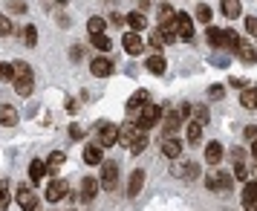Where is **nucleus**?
<instances>
[{
	"label": "nucleus",
	"instance_id": "obj_49",
	"mask_svg": "<svg viewBox=\"0 0 257 211\" xmlns=\"http://www.w3.org/2000/svg\"><path fill=\"white\" fill-rule=\"evenodd\" d=\"M228 84H231L234 90H245V84H248V81H245V78H231Z\"/></svg>",
	"mask_w": 257,
	"mask_h": 211
},
{
	"label": "nucleus",
	"instance_id": "obj_45",
	"mask_svg": "<svg viewBox=\"0 0 257 211\" xmlns=\"http://www.w3.org/2000/svg\"><path fill=\"white\" fill-rule=\"evenodd\" d=\"M70 139H84V128L81 125H72L70 128Z\"/></svg>",
	"mask_w": 257,
	"mask_h": 211
},
{
	"label": "nucleus",
	"instance_id": "obj_43",
	"mask_svg": "<svg viewBox=\"0 0 257 211\" xmlns=\"http://www.w3.org/2000/svg\"><path fill=\"white\" fill-rule=\"evenodd\" d=\"M194 113H197V122H199V125H205V122H208V119H211L208 107H197V110H194Z\"/></svg>",
	"mask_w": 257,
	"mask_h": 211
},
{
	"label": "nucleus",
	"instance_id": "obj_57",
	"mask_svg": "<svg viewBox=\"0 0 257 211\" xmlns=\"http://www.w3.org/2000/svg\"><path fill=\"white\" fill-rule=\"evenodd\" d=\"M70 211H72V208H70Z\"/></svg>",
	"mask_w": 257,
	"mask_h": 211
},
{
	"label": "nucleus",
	"instance_id": "obj_27",
	"mask_svg": "<svg viewBox=\"0 0 257 211\" xmlns=\"http://www.w3.org/2000/svg\"><path fill=\"white\" fill-rule=\"evenodd\" d=\"M188 142H191V145H199V142H202V125H199V122H188Z\"/></svg>",
	"mask_w": 257,
	"mask_h": 211
},
{
	"label": "nucleus",
	"instance_id": "obj_4",
	"mask_svg": "<svg viewBox=\"0 0 257 211\" xmlns=\"http://www.w3.org/2000/svg\"><path fill=\"white\" fill-rule=\"evenodd\" d=\"M179 128H182V113H179V110H168V113H162V136L165 139L174 136Z\"/></svg>",
	"mask_w": 257,
	"mask_h": 211
},
{
	"label": "nucleus",
	"instance_id": "obj_18",
	"mask_svg": "<svg viewBox=\"0 0 257 211\" xmlns=\"http://www.w3.org/2000/svg\"><path fill=\"white\" fill-rule=\"evenodd\" d=\"M121 44H124V49H127L130 55H139L142 49H145V41L139 38V32H127V35L121 38Z\"/></svg>",
	"mask_w": 257,
	"mask_h": 211
},
{
	"label": "nucleus",
	"instance_id": "obj_41",
	"mask_svg": "<svg viewBox=\"0 0 257 211\" xmlns=\"http://www.w3.org/2000/svg\"><path fill=\"white\" fill-rule=\"evenodd\" d=\"M9 32H15L12 21H9V18H6V15H0V35H9Z\"/></svg>",
	"mask_w": 257,
	"mask_h": 211
},
{
	"label": "nucleus",
	"instance_id": "obj_33",
	"mask_svg": "<svg viewBox=\"0 0 257 211\" xmlns=\"http://www.w3.org/2000/svg\"><path fill=\"white\" fill-rule=\"evenodd\" d=\"M6 9L15 12V15H26L29 12V3H26V0H6Z\"/></svg>",
	"mask_w": 257,
	"mask_h": 211
},
{
	"label": "nucleus",
	"instance_id": "obj_20",
	"mask_svg": "<svg viewBox=\"0 0 257 211\" xmlns=\"http://www.w3.org/2000/svg\"><path fill=\"white\" fill-rule=\"evenodd\" d=\"M0 125H6V128L18 125V110L12 104H0Z\"/></svg>",
	"mask_w": 257,
	"mask_h": 211
},
{
	"label": "nucleus",
	"instance_id": "obj_50",
	"mask_svg": "<svg viewBox=\"0 0 257 211\" xmlns=\"http://www.w3.org/2000/svg\"><path fill=\"white\" fill-rule=\"evenodd\" d=\"M67 113H78V101H75V98L67 101Z\"/></svg>",
	"mask_w": 257,
	"mask_h": 211
},
{
	"label": "nucleus",
	"instance_id": "obj_42",
	"mask_svg": "<svg viewBox=\"0 0 257 211\" xmlns=\"http://www.w3.org/2000/svg\"><path fill=\"white\" fill-rule=\"evenodd\" d=\"M222 95H225V87H222V84H214L208 90V98H214V101H220Z\"/></svg>",
	"mask_w": 257,
	"mask_h": 211
},
{
	"label": "nucleus",
	"instance_id": "obj_47",
	"mask_svg": "<svg viewBox=\"0 0 257 211\" xmlns=\"http://www.w3.org/2000/svg\"><path fill=\"white\" fill-rule=\"evenodd\" d=\"M243 133H245V139H248V142H257V125H248Z\"/></svg>",
	"mask_w": 257,
	"mask_h": 211
},
{
	"label": "nucleus",
	"instance_id": "obj_29",
	"mask_svg": "<svg viewBox=\"0 0 257 211\" xmlns=\"http://www.w3.org/2000/svg\"><path fill=\"white\" fill-rule=\"evenodd\" d=\"M248 202H257V179L251 182H245V188H243V205H248Z\"/></svg>",
	"mask_w": 257,
	"mask_h": 211
},
{
	"label": "nucleus",
	"instance_id": "obj_22",
	"mask_svg": "<svg viewBox=\"0 0 257 211\" xmlns=\"http://www.w3.org/2000/svg\"><path fill=\"white\" fill-rule=\"evenodd\" d=\"M127 26H130V32H142L145 26H148V18L136 9V12H130L127 15Z\"/></svg>",
	"mask_w": 257,
	"mask_h": 211
},
{
	"label": "nucleus",
	"instance_id": "obj_32",
	"mask_svg": "<svg viewBox=\"0 0 257 211\" xmlns=\"http://www.w3.org/2000/svg\"><path fill=\"white\" fill-rule=\"evenodd\" d=\"M87 32H90V35H98V32H104V18L93 15V18L87 21Z\"/></svg>",
	"mask_w": 257,
	"mask_h": 211
},
{
	"label": "nucleus",
	"instance_id": "obj_46",
	"mask_svg": "<svg viewBox=\"0 0 257 211\" xmlns=\"http://www.w3.org/2000/svg\"><path fill=\"white\" fill-rule=\"evenodd\" d=\"M231 159H234V165H240V162L245 159V151H243V148H234V151H231Z\"/></svg>",
	"mask_w": 257,
	"mask_h": 211
},
{
	"label": "nucleus",
	"instance_id": "obj_14",
	"mask_svg": "<svg viewBox=\"0 0 257 211\" xmlns=\"http://www.w3.org/2000/svg\"><path fill=\"white\" fill-rule=\"evenodd\" d=\"M142 188H145V171H142V168H136V171L130 174V182H127V197L136 199Z\"/></svg>",
	"mask_w": 257,
	"mask_h": 211
},
{
	"label": "nucleus",
	"instance_id": "obj_25",
	"mask_svg": "<svg viewBox=\"0 0 257 211\" xmlns=\"http://www.w3.org/2000/svg\"><path fill=\"white\" fill-rule=\"evenodd\" d=\"M64 162H67L64 151H52V153H49V159H47V174H55Z\"/></svg>",
	"mask_w": 257,
	"mask_h": 211
},
{
	"label": "nucleus",
	"instance_id": "obj_16",
	"mask_svg": "<svg viewBox=\"0 0 257 211\" xmlns=\"http://www.w3.org/2000/svg\"><path fill=\"white\" fill-rule=\"evenodd\" d=\"M237 52V58L245 61V64H257V47L254 44H248V41H240V47L234 49Z\"/></svg>",
	"mask_w": 257,
	"mask_h": 211
},
{
	"label": "nucleus",
	"instance_id": "obj_7",
	"mask_svg": "<svg viewBox=\"0 0 257 211\" xmlns=\"http://www.w3.org/2000/svg\"><path fill=\"white\" fill-rule=\"evenodd\" d=\"M15 199H18V205H21L24 211H38V194L29 185L18 188V197H15Z\"/></svg>",
	"mask_w": 257,
	"mask_h": 211
},
{
	"label": "nucleus",
	"instance_id": "obj_30",
	"mask_svg": "<svg viewBox=\"0 0 257 211\" xmlns=\"http://www.w3.org/2000/svg\"><path fill=\"white\" fill-rule=\"evenodd\" d=\"M21 38H24V44H26V47H35V44H38V29H35L32 24L24 26V29H21Z\"/></svg>",
	"mask_w": 257,
	"mask_h": 211
},
{
	"label": "nucleus",
	"instance_id": "obj_12",
	"mask_svg": "<svg viewBox=\"0 0 257 211\" xmlns=\"http://www.w3.org/2000/svg\"><path fill=\"white\" fill-rule=\"evenodd\" d=\"M84 162L87 165H101L104 162V148H101V145H98V142H90V145H87V148H84Z\"/></svg>",
	"mask_w": 257,
	"mask_h": 211
},
{
	"label": "nucleus",
	"instance_id": "obj_28",
	"mask_svg": "<svg viewBox=\"0 0 257 211\" xmlns=\"http://www.w3.org/2000/svg\"><path fill=\"white\" fill-rule=\"evenodd\" d=\"M222 47L225 49H237L240 47V35L234 29H222Z\"/></svg>",
	"mask_w": 257,
	"mask_h": 211
},
{
	"label": "nucleus",
	"instance_id": "obj_10",
	"mask_svg": "<svg viewBox=\"0 0 257 211\" xmlns=\"http://www.w3.org/2000/svg\"><path fill=\"white\" fill-rule=\"evenodd\" d=\"M142 130L133 125V122H124V125H118V145H124V148H130L133 145V139L139 136Z\"/></svg>",
	"mask_w": 257,
	"mask_h": 211
},
{
	"label": "nucleus",
	"instance_id": "obj_15",
	"mask_svg": "<svg viewBox=\"0 0 257 211\" xmlns=\"http://www.w3.org/2000/svg\"><path fill=\"white\" fill-rule=\"evenodd\" d=\"M12 84H15V93L26 98V95H32V84L35 81H32V72H24V75H15Z\"/></svg>",
	"mask_w": 257,
	"mask_h": 211
},
{
	"label": "nucleus",
	"instance_id": "obj_1",
	"mask_svg": "<svg viewBox=\"0 0 257 211\" xmlns=\"http://www.w3.org/2000/svg\"><path fill=\"white\" fill-rule=\"evenodd\" d=\"M162 113H165V110H162L159 104H145V107L139 110V119H136V128L148 133V130H151L153 125H156V122L162 119Z\"/></svg>",
	"mask_w": 257,
	"mask_h": 211
},
{
	"label": "nucleus",
	"instance_id": "obj_2",
	"mask_svg": "<svg viewBox=\"0 0 257 211\" xmlns=\"http://www.w3.org/2000/svg\"><path fill=\"white\" fill-rule=\"evenodd\" d=\"M98 185L104 188V191H116V185H118V165L116 162H110V159H104L101 162V182Z\"/></svg>",
	"mask_w": 257,
	"mask_h": 211
},
{
	"label": "nucleus",
	"instance_id": "obj_31",
	"mask_svg": "<svg viewBox=\"0 0 257 211\" xmlns=\"http://www.w3.org/2000/svg\"><path fill=\"white\" fill-rule=\"evenodd\" d=\"M182 179H185V182H197V179H199V165H197V162H185Z\"/></svg>",
	"mask_w": 257,
	"mask_h": 211
},
{
	"label": "nucleus",
	"instance_id": "obj_34",
	"mask_svg": "<svg viewBox=\"0 0 257 211\" xmlns=\"http://www.w3.org/2000/svg\"><path fill=\"white\" fill-rule=\"evenodd\" d=\"M93 47L101 49V52H107V49H113V41H110L104 32H98V35H93Z\"/></svg>",
	"mask_w": 257,
	"mask_h": 211
},
{
	"label": "nucleus",
	"instance_id": "obj_55",
	"mask_svg": "<svg viewBox=\"0 0 257 211\" xmlns=\"http://www.w3.org/2000/svg\"><path fill=\"white\" fill-rule=\"evenodd\" d=\"M251 159H254V165H257V142H251Z\"/></svg>",
	"mask_w": 257,
	"mask_h": 211
},
{
	"label": "nucleus",
	"instance_id": "obj_36",
	"mask_svg": "<svg viewBox=\"0 0 257 211\" xmlns=\"http://www.w3.org/2000/svg\"><path fill=\"white\" fill-rule=\"evenodd\" d=\"M9 182H6V179H0V211H6L9 208Z\"/></svg>",
	"mask_w": 257,
	"mask_h": 211
},
{
	"label": "nucleus",
	"instance_id": "obj_5",
	"mask_svg": "<svg viewBox=\"0 0 257 211\" xmlns=\"http://www.w3.org/2000/svg\"><path fill=\"white\" fill-rule=\"evenodd\" d=\"M118 142V128L110 125V122H98V145L101 148H110Z\"/></svg>",
	"mask_w": 257,
	"mask_h": 211
},
{
	"label": "nucleus",
	"instance_id": "obj_24",
	"mask_svg": "<svg viewBox=\"0 0 257 211\" xmlns=\"http://www.w3.org/2000/svg\"><path fill=\"white\" fill-rule=\"evenodd\" d=\"M240 104L245 110H257V87H245L243 95H240Z\"/></svg>",
	"mask_w": 257,
	"mask_h": 211
},
{
	"label": "nucleus",
	"instance_id": "obj_52",
	"mask_svg": "<svg viewBox=\"0 0 257 211\" xmlns=\"http://www.w3.org/2000/svg\"><path fill=\"white\" fill-rule=\"evenodd\" d=\"M214 67H228V58H222V55H217V58H214Z\"/></svg>",
	"mask_w": 257,
	"mask_h": 211
},
{
	"label": "nucleus",
	"instance_id": "obj_9",
	"mask_svg": "<svg viewBox=\"0 0 257 211\" xmlns=\"http://www.w3.org/2000/svg\"><path fill=\"white\" fill-rule=\"evenodd\" d=\"M205 185H208L211 191H231L234 176L231 174H214V176H208V179H205Z\"/></svg>",
	"mask_w": 257,
	"mask_h": 211
},
{
	"label": "nucleus",
	"instance_id": "obj_21",
	"mask_svg": "<svg viewBox=\"0 0 257 211\" xmlns=\"http://www.w3.org/2000/svg\"><path fill=\"white\" fill-rule=\"evenodd\" d=\"M220 9H222V15H225V18H240V12H243V3H240V0H222Z\"/></svg>",
	"mask_w": 257,
	"mask_h": 211
},
{
	"label": "nucleus",
	"instance_id": "obj_51",
	"mask_svg": "<svg viewBox=\"0 0 257 211\" xmlns=\"http://www.w3.org/2000/svg\"><path fill=\"white\" fill-rule=\"evenodd\" d=\"M182 171H185V165L174 162V168H171V174H174V176H182Z\"/></svg>",
	"mask_w": 257,
	"mask_h": 211
},
{
	"label": "nucleus",
	"instance_id": "obj_53",
	"mask_svg": "<svg viewBox=\"0 0 257 211\" xmlns=\"http://www.w3.org/2000/svg\"><path fill=\"white\" fill-rule=\"evenodd\" d=\"M110 24H116V26H121V24H124V18H118V15H110Z\"/></svg>",
	"mask_w": 257,
	"mask_h": 211
},
{
	"label": "nucleus",
	"instance_id": "obj_6",
	"mask_svg": "<svg viewBox=\"0 0 257 211\" xmlns=\"http://www.w3.org/2000/svg\"><path fill=\"white\" fill-rule=\"evenodd\" d=\"M67 194H70V182L67 179H52L47 185V202H61Z\"/></svg>",
	"mask_w": 257,
	"mask_h": 211
},
{
	"label": "nucleus",
	"instance_id": "obj_37",
	"mask_svg": "<svg viewBox=\"0 0 257 211\" xmlns=\"http://www.w3.org/2000/svg\"><path fill=\"white\" fill-rule=\"evenodd\" d=\"M145 148H148V133L142 130L139 136L133 139V145H130V153H142V151H145Z\"/></svg>",
	"mask_w": 257,
	"mask_h": 211
},
{
	"label": "nucleus",
	"instance_id": "obj_8",
	"mask_svg": "<svg viewBox=\"0 0 257 211\" xmlns=\"http://www.w3.org/2000/svg\"><path fill=\"white\" fill-rule=\"evenodd\" d=\"M98 179L95 176H84V182H81V191H78V202H93L95 194H98Z\"/></svg>",
	"mask_w": 257,
	"mask_h": 211
},
{
	"label": "nucleus",
	"instance_id": "obj_3",
	"mask_svg": "<svg viewBox=\"0 0 257 211\" xmlns=\"http://www.w3.org/2000/svg\"><path fill=\"white\" fill-rule=\"evenodd\" d=\"M113 70H116V61H110L107 55H95L90 61V72L95 78H107V75H113Z\"/></svg>",
	"mask_w": 257,
	"mask_h": 211
},
{
	"label": "nucleus",
	"instance_id": "obj_54",
	"mask_svg": "<svg viewBox=\"0 0 257 211\" xmlns=\"http://www.w3.org/2000/svg\"><path fill=\"white\" fill-rule=\"evenodd\" d=\"M148 3H151V0H136V6H139V12H142V9H148Z\"/></svg>",
	"mask_w": 257,
	"mask_h": 211
},
{
	"label": "nucleus",
	"instance_id": "obj_11",
	"mask_svg": "<svg viewBox=\"0 0 257 211\" xmlns=\"http://www.w3.org/2000/svg\"><path fill=\"white\" fill-rule=\"evenodd\" d=\"M145 104H151V95H148V90H136V93L127 98V113H130V116H136Z\"/></svg>",
	"mask_w": 257,
	"mask_h": 211
},
{
	"label": "nucleus",
	"instance_id": "obj_38",
	"mask_svg": "<svg viewBox=\"0 0 257 211\" xmlns=\"http://www.w3.org/2000/svg\"><path fill=\"white\" fill-rule=\"evenodd\" d=\"M211 18H214L211 6H208V3H199V6H197V21H202V24H211Z\"/></svg>",
	"mask_w": 257,
	"mask_h": 211
},
{
	"label": "nucleus",
	"instance_id": "obj_35",
	"mask_svg": "<svg viewBox=\"0 0 257 211\" xmlns=\"http://www.w3.org/2000/svg\"><path fill=\"white\" fill-rule=\"evenodd\" d=\"M205 38H208V44H211V47H222V29H217V26H208Z\"/></svg>",
	"mask_w": 257,
	"mask_h": 211
},
{
	"label": "nucleus",
	"instance_id": "obj_44",
	"mask_svg": "<svg viewBox=\"0 0 257 211\" xmlns=\"http://www.w3.org/2000/svg\"><path fill=\"white\" fill-rule=\"evenodd\" d=\"M245 32L251 38H257V18H245Z\"/></svg>",
	"mask_w": 257,
	"mask_h": 211
},
{
	"label": "nucleus",
	"instance_id": "obj_19",
	"mask_svg": "<svg viewBox=\"0 0 257 211\" xmlns=\"http://www.w3.org/2000/svg\"><path fill=\"white\" fill-rule=\"evenodd\" d=\"M29 179L32 182H44L47 179V162L44 159H32L29 162Z\"/></svg>",
	"mask_w": 257,
	"mask_h": 211
},
{
	"label": "nucleus",
	"instance_id": "obj_39",
	"mask_svg": "<svg viewBox=\"0 0 257 211\" xmlns=\"http://www.w3.org/2000/svg\"><path fill=\"white\" fill-rule=\"evenodd\" d=\"M234 179H240V182H248V179H251V176H248V168H245L243 162L234 165Z\"/></svg>",
	"mask_w": 257,
	"mask_h": 211
},
{
	"label": "nucleus",
	"instance_id": "obj_23",
	"mask_svg": "<svg viewBox=\"0 0 257 211\" xmlns=\"http://www.w3.org/2000/svg\"><path fill=\"white\" fill-rule=\"evenodd\" d=\"M220 159H222V145L220 142H208V148H205V162L217 165Z\"/></svg>",
	"mask_w": 257,
	"mask_h": 211
},
{
	"label": "nucleus",
	"instance_id": "obj_48",
	"mask_svg": "<svg viewBox=\"0 0 257 211\" xmlns=\"http://www.w3.org/2000/svg\"><path fill=\"white\" fill-rule=\"evenodd\" d=\"M70 58H72V61H81V58H84V47H72V49H70Z\"/></svg>",
	"mask_w": 257,
	"mask_h": 211
},
{
	"label": "nucleus",
	"instance_id": "obj_17",
	"mask_svg": "<svg viewBox=\"0 0 257 211\" xmlns=\"http://www.w3.org/2000/svg\"><path fill=\"white\" fill-rule=\"evenodd\" d=\"M176 32H179V38H185V41H194V21L188 15H176Z\"/></svg>",
	"mask_w": 257,
	"mask_h": 211
},
{
	"label": "nucleus",
	"instance_id": "obj_26",
	"mask_svg": "<svg viewBox=\"0 0 257 211\" xmlns=\"http://www.w3.org/2000/svg\"><path fill=\"white\" fill-rule=\"evenodd\" d=\"M148 70H151L153 75H162V72L168 70V61H165L162 55H151V58H148Z\"/></svg>",
	"mask_w": 257,
	"mask_h": 211
},
{
	"label": "nucleus",
	"instance_id": "obj_56",
	"mask_svg": "<svg viewBox=\"0 0 257 211\" xmlns=\"http://www.w3.org/2000/svg\"><path fill=\"white\" fill-rule=\"evenodd\" d=\"M52 3H58V6H64V3H70V0H52Z\"/></svg>",
	"mask_w": 257,
	"mask_h": 211
},
{
	"label": "nucleus",
	"instance_id": "obj_13",
	"mask_svg": "<svg viewBox=\"0 0 257 211\" xmlns=\"http://www.w3.org/2000/svg\"><path fill=\"white\" fill-rule=\"evenodd\" d=\"M159 148H162V156H168V159H179V153H182V142L174 139V136H168V139L159 142Z\"/></svg>",
	"mask_w": 257,
	"mask_h": 211
},
{
	"label": "nucleus",
	"instance_id": "obj_40",
	"mask_svg": "<svg viewBox=\"0 0 257 211\" xmlns=\"http://www.w3.org/2000/svg\"><path fill=\"white\" fill-rule=\"evenodd\" d=\"M0 78H3V81H15V67L12 64H0Z\"/></svg>",
	"mask_w": 257,
	"mask_h": 211
}]
</instances>
